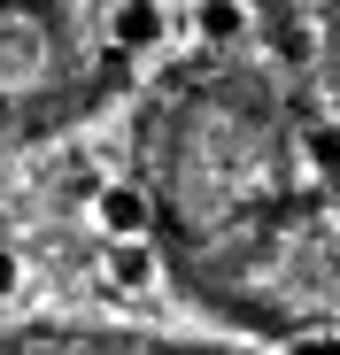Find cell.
<instances>
[{
    "label": "cell",
    "instance_id": "6da1fadb",
    "mask_svg": "<svg viewBox=\"0 0 340 355\" xmlns=\"http://www.w3.org/2000/svg\"><path fill=\"white\" fill-rule=\"evenodd\" d=\"M147 224H155V201L132 186V178H108V186L93 193V232L108 248H117V240H147Z\"/></svg>",
    "mask_w": 340,
    "mask_h": 355
},
{
    "label": "cell",
    "instance_id": "7a4b0ae2",
    "mask_svg": "<svg viewBox=\"0 0 340 355\" xmlns=\"http://www.w3.org/2000/svg\"><path fill=\"white\" fill-rule=\"evenodd\" d=\"M155 248L147 240H117V248H101V278L108 286H124V293H139V286H155Z\"/></svg>",
    "mask_w": 340,
    "mask_h": 355
},
{
    "label": "cell",
    "instance_id": "3957f363",
    "mask_svg": "<svg viewBox=\"0 0 340 355\" xmlns=\"http://www.w3.org/2000/svg\"><path fill=\"white\" fill-rule=\"evenodd\" d=\"M240 24H248V8H240V0H194V31H201L209 46L240 39Z\"/></svg>",
    "mask_w": 340,
    "mask_h": 355
},
{
    "label": "cell",
    "instance_id": "277c9868",
    "mask_svg": "<svg viewBox=\"0 0 340 355\" xmlns=\"http://www.w3.org/2000/svg\"><path fill=\"white\" fill-rule=\"evenodd\" d=\"M117 39H132V46H139V39H155V8H147V0H132V8L117 16Z\"/></svg>",
    "mask_w": 340,
    "mask_h": 355
},
{
    "label": "cell",
    "instance_id": "5b68a950",
    "mask_svg": "<svg viewBox=\"0 0 340 355\" xmlns=\"http://www.w3.org/2000/svg\"><path fill=\"white\" fill-rule=\"evenodd\" d=\"M287 355H340V332H325V324H317V332H302Z\"/></svg>",
    "mask_w": 340,
    "mask_h": 355
},
{
    "label": "cell",
    "instance_id": "8992f818",
    "mask_svg": "<svg viewBox=\"0 0 340 355\" xmlns=\"http://www.w3.org/2000/svg\"><path fill=\"white\" fill-rule=\"evenodd\" d=\"M16 278H24V263H16V248H0V302L16 293Z\"/></svg>",
    "mask_w": 340,
    "mask_h": 355
}]
</instances>
